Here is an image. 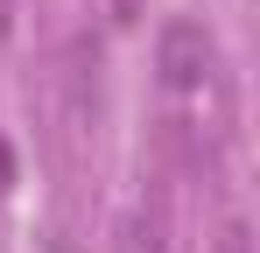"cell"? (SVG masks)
<instances>
[{
  "label": "cell",
  "instance_id": "obj_1",
  "mask_svg": "<svg viewBox=\"0 0 260 253\" xmlns=\"http://www.w3.org/2000/svg\"><path fill=\"white\" fill-rule=\"evenodd\" d=\"M155 71L183 91V84H197L211 71V36H204V21H162V36H155Z\"/></svg>",
  "mask_w": 260,
  "mask_h": 253
},
{
  "label": "cell",
  "instance_id": "obj_2",
  "mask_svg": "<svg viewBox=\"0 0 260 253\" xmlns=\"http://www.w3.org/2000/svg\"><path fill=\"white\" fill-rule=\"evenodd\" d=\"M218 253H253V225H246V218H232V225L218 232Z\"/></svg>",
  "mask_w": 260,
  "mask_h": 253
},
{
  "label": "cell",
  "instance_id": "obj_3",
  "mask_svg": "<svg viewBox=\"0 0 260 253\" xmlns=\"http://www.w3.org/2000/svg\"><path fill=\"white\" fill-rule=\"evenodd\" d=\"M14 36V0H0V42Z\"/></svg>",
  "mask_w": 260,
  "mask_h": 253
},
{
  "label": "cell",
  "instance_id": "obj_4",
  "mask_svg": "<svg viewBox=\"0 0 260 253\" xmlns=\"http://www.w3.org/2000/svg\"><path fill=\"white\" fill-rule=\"evenodd\" d=\"M113 14H120V21H134V14H141V0H113Z\"/></svg>",
  "mask_w": 260,
  "mask_h": 253
}]
</instances>
